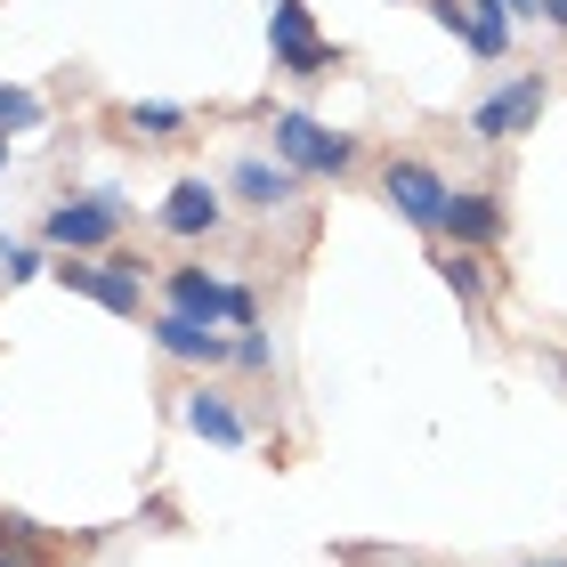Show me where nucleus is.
Masks as SVG:
<instances>
[{
	"mask_svg": "<svg viewBox=\"0 0 567 567\" xmlns=\"http://www.w3.org/2000/svg\"><path fill=\"white\" fill-rule=\"evenodd\" d=\"M381 195H390V212L405 227H446V203H454V187L422 154H390V163H381Z\"/></svg>",
	"mask_w": 567,
	"mask_h": 567,
	"instance_id": "obj_4",
	"label": "nucleus"
},
{
	"mask_svg": "<svg viewBox=\"0 0 567 567\" xmlns=\"http://www.w3.org/2000/svg\"><path fill=\"white\" fill-rule=\"evenodd\" d=\"M114 227H122V203H114V195H65V203H49L41 236L58 244L65 260H90V251L114 244Z\"/></svg>",
	"mask_w": 567,
	"mask_h": 567,
	"instance_id": "obj_3",
	"label": "nucleus"
},
{
	"mask_svg": "<svg viewBox=\"0 0 567 567\" xmlns=\"http://www.w3.org/2000/svg\"><path fill=\"white\" fill-rule=\"evenodd\" d=\"M178 122H187L178 106H131V131H146V138H171Z\"/></svg>",
	"mask_w": 567,
	"mask_h": 567,
	"instance_id": "obj_17",
	"label": "nucleus"
},
{
	"mask_svg": "<svg viewBox=\"0 0 567 567\" xmlns=\"http://www.w3.org/2000/svg\"><path fill=\"white\" fill-rule=\"evenodd\" d=\"M0 276H9V284L41 276V251H33V244H9V251H0Z\"/></svg>",
	"mask_w": 567,
	"mask_h": 567,
	"instance_id": "obj_19",
	"label": "nucleus"
},
{
	"mask_svg": "<svg viewBox=\"0 0 567 567\" xmlns=\"http://www.w3.org/2000/svg\"><path fill=\"white\" fill-rule=\"evenodd\" d=\"M178 422H187L195 437H212V446H244V414H236V405H227L219 390H187Z\"/></svg>",
	"mask_w": 567,
	"mask_h": 567,
	"instance_id": "obj_12",
	"label": "nucleus"
},
{
	"mask_svg": "<svg viewBox=\"0 0 567 567\" xmlns=\"http://www.w3.org/2000/svg\"><path fill=\"white\" fill-rule=\"evenodd\" d=\"M268 138H276V163H292V171H324V178L357 171V154H365L349 131H324L317 114H276V122H268Z\"/></svg>",
	"mask_w": 567,
	"mask_h": 567,
	"instance_id": "obj_1",
	"label": "nucleus"
},
{
	"mask_svg": "<svg viewBox=\"0 0 567 567\" xmlns=\"http://www.w3.org/2000/svg\"><path fill=\"white\" fill-rule=\"evenodd\" d=\"M437 276H446L462 300H486V260H478V251H462V244H454V251H437Z\"/></svg>",
	"mask_w": 567,
	"mask_h": 567,
	"instance_id": "obj_14",
	"label": "nucleus"
},
{
	"mask_svg": "<svg viewBox=\"0 0 567 567\" xmlns=\"http://www.w3.org/2000/svg\"><path fill=\"white\" fill-rule=\"evenodd\" d=\"M544 106H551V82H544V73H511L495 97H478V106H471V138H486V146L527 138L535 122H544Z\"/></svg>",
	"mask_w": 567,
	"mask_h": 567,
	"instance_id": "obj_2",
	"label": "nucleus"
},
{
	"mask_svg": "<svg viewBox=\"0 0 567 567\" xmlns=\"http://www.w3.org/2000/svg\"><path fill=\"white\" fill-rule=\"evenodd\" d=\"M236 365H244V373H268V365H276L268 332H244V341H236Z\"/></svg>",
	"mask_w": 567,
	"mask_h": 567,
	"instance_id": "obj_18",
	"label": "nucleus"
},
{
	"mask_svg": "<svg viewBox=\"0 0 567 567\" xmlns=\"http://www.w3.org/2000/svg\"><path fill=\"white\" fill-rule=\"evenodd\" d=\"M227 187H236L251 212H284V203L300 195V171L292 163H268V154H244V163L227 171Z\"/></svg>",
	"mask_w": 567,
	"mask_h": 567,
	"instance_id": "obj_10",
	"label": "nucleus"
},
{
	"mask_svg": "<svg viewBox=\"0 0 567 567\" xmlns=\"http://www.w3.org/2000/svg\"><path fill=\"white\" fill-rule=\"evenodd\" d=\"M163 227H171V236H219V227H227L219 187H212V178H178L171 203H163Z\"/></svg>",
	"mask_w": 567,
	"mask_h": 567,
	"instance_id": "obj_9",
	"label": "nucleus"
},
{
	"mask_svg": "<svg viewBox=\"0 0 567 567\" xmlns=\"http://www.w3.org/2000/svg\"><path fill=\"white\" fill-rule=\"evenodd\" d=\"M154 349L178 357V365H227V357H236V341H227V332L178 317V308H171V317H154Z\"/></svg>",
	"mask_w": 567,
	"mask_h": 567,
	"instance_id": "obj_8",
	"label": "nucleus"
},
{
	"mask_svg": "<svg viewBox=\"0 0 567 567\" xmlns=\"http://www.w3.org/2000/svg\"><path fill=\"white\" fill-rule=\"evenodd\" d=\"M559 567H567V559H559Z\"/></svg>",
	"mask_w": 567,
	"mask_h": 567,
	"instance_id": "obj_24",
	"label": "nucleus"
},
{
	"mask_svg": "<svg viewBox=\"0 0 567 567\" xmlns=\"http://www.w3.org/2000/svg\"><path fill=\"white\" fill-rule=\"evenodd\" d=\"M0 551H9V559H41V535H33V519H0Z\"/></svg>",
	"mask_w": 567,
	"mask_h": 567,
	"instance_id": "obj_16",
	"label": "nucleus"
},
{
	"mask_svg": "<svg viewBox=\"0 0 567 567\" xmlns=\"http://www.w3.org/2000/svg\"><path fill=\"white\" fill-rule=\"evenodd\" d=\"M503 9H511V24H519V17L535 24V17H544V0H503Z\"/></svg>",
	"mask_w": 567,
	"mask_h": 567,
	"instance_id": "obj_20",
	"label": "nucleus"
},
{
	"mask_svg": "<svg viewBox=\"0 0 567 567\" xmlns=\"http://www.w3.org/2000/svg\"><path fill=\"white\" fill-rule=\"evenodd\" d=\"M446 236L462 251H486V244H503V195H486V187H462L446 203Z\"/></svg>",
	"mask_w": 567,
	"mask_h": 567,
	"instance_id": "obj_11",
	"label": "nucleus"
},
{
	"mask_svg": "<svg viewBox=\"0 0 567 567\" xmlns=\"http://www.w3.org/2000/svg\"><path fill=\"white\" fill-rule=\"evenodd\" d=\"M0 171H9V131H0Z\"/></svg>",
	"mask_w": 567,
	"mask_h": 567,
	"instance_id": "obj_22",
	"label": "nucleus"
},
{
	"mask_svg": "<svg viewBox=\"0 0 567 567\" xmlns=\"http://www.w3.org/2000/svg\"><path fill=\"white\" fill-rule=\"evenodd\" d=\"M544 17L559 24V33H567V0H544Z\"/></svg>",
	"mask_w": 567,
	"mask_h": 567,
	"instance_id": "obj_21",
	"label": "nucleus"
},
{
	"mask_svg": "<svg viewBox=\"0 0 567 567\" xmlns=\"http://www.w3.org/2000/svg\"><path fill=\"white\" fill-rule=\"evenodd\" d=\"M41 122V97L33 90H0V131H33Z\"/></svg>",
	"mask_w": 567,
	"mask_h": 567,
	"instance_id": "obj_15",
	"label": "nucleus"
},
{
	"mask_svg": "<svg viewBox=\"0 0 567 567\" xmlns=\"http://www.w3.org/2000/svg\"><path fill=\"white\" fill-rule=\"evenodd\" d=\"M58 284L65 292H90L97 308H114V317H138L146 308V260H58Z\"/></svg>",
	"mask_w": 567,
	"mask_h": 567,
	"instance_id": "obj_5",
	"label": "nucleus"
},
{
	"mask_svg": "<svg viewBox=\"0 0 567 567\" xmlns=\"http://www.w3.org/2000/svg\"><path fill=\"white\" fill-rule=\"evenodd\" d=\"M462 41H471L478 58H503L511 49V9L503 0H462Z\"/></svg>",
	"mask_w": 567,
	"mask_h": 567,
	"instance_id": "obj_13",
	"label": "nucleus"
},
{
	"mask_svg": "<svg viewBox=\"0 0 567 567\" xmlns=\"http://www.w3.org/2000/svg\"><path fill=\"white\" fill-rule=\"evenodd\" d=\"M0 567H24V559H9V551H0Z\"/></svg>",
	"mask_w": 567,
	"mask_h": 567,
	"instance_id": "obj_23",
	"label": "nucleus"
},
{
	"mask_svg": "<svg viewBox=\"0 0 567 567\" xmlns=\"http://www.w3.org/2000/svg\"><path fill=\"white\" fill-rule=\"evenodd\" d=\"M171 308L195 324H251V292L244 284H219L212 268H171Z\"/></svg>",
	"mask_w": 567,
	"mask_h": 567,
	"instance_id": "obj_7",
	"label": "nucleus"
},
{
	"mask_svg": "<svg viewBox=\"0 0 567 567\" xmlns=\"http://www.w3.org/2000/svg\"><path fill=\"white\" fill-rule=\"evenodd\" d=\"M268 49H276L284 73H300V82H317V73L332 65V41L317 33L308 0H276V9H268Z\"/></svg>",
	"mask_w": 567,
	"mask_h": 567,
	"instance_id": "obj_6",
	"label": "nucleus"
}]
</instances>
